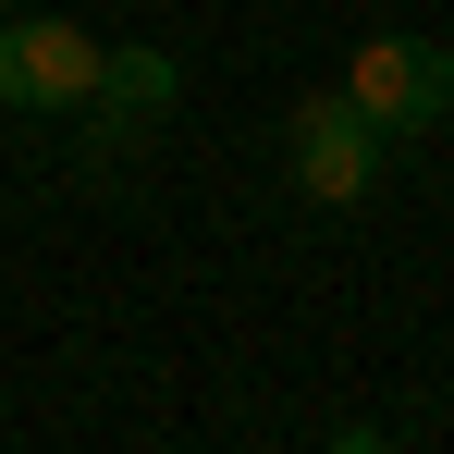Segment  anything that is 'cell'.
<instances>
[{"mask_svg": "<svg viewBox=\"0 0 454 454\" xmlns=\"http://www.w3.org/2000/svg\"><path fill=\"white\" fill-rule=\"evenodd\" d=\"M283 148H295V197H319V209H356V197L380 184V123L356 111V98H344V86L295 98Z\"/></svg>", "mask_w": 454, "mask_h": 454, "instance_id": "cell-1", "label": "cell"}, {"mask_svg": "<svg viewBox=\"0 0 454 454\" xmlns=\"http://www.w3.org/2000/svg\"><path fill=\"white\" fill-rule=\"evenodd\" d=\"M344 98L369 111L380 136H430L454 111V62L430 37H356V62H344Z\"/></svg>", "mask_w": 454, "mask_h": 454, "instance_id": "cell-2", "label": "cell"}, {"mask_svg": "<svg viewBox=\"0 0 454 454\" xmlns=\"http://www.w3.org/2000/svg\"><path fill=\"white\" fill-rule=\"evenodd\" d=\"M98 50H111V37H86L62 12H25V25H0V98H12V111H86Z\"/></svg>", "mask_w": 454, "mask_h": 454, "instance_id": "cell-3", "label": "cell"}, {"mask_svg": "<svg viewBox=\"0 0 454 454\" xmlns=\"http://www.w3.org/2000/svg\"><path fill=\"white\" fill-rule=\"evenodd\" d=\"M172 98H184V62L148 50V37H111V50H98V86H86V123H98L111 148H136V136L172 123Z\"/></svg>", "mask_w": 454, "mask_h": 454, "instance_id": "cell-4", "label": "cell"}, {"mask_svg": "<svg viewBox=\"0 0 454 454\" xmlns=\"http://www.w3.org/2000/svg\"><path fill=\"white\" fill-rule=\"evenodd\" d=\"M319 454H393V442H380V430H332Z\"/></svg>", "mask_w": 454, "mask_h": 454, "instance_id": "cell-5", "label": "cell"}, {"mask_svg": "<svg viewBox=\"0 0 454 454\" xmlns=\"http://www.w3.org/2000/svg\"><path fill=\"white\" fill-rule=\"evenodd\" d=\"M0 12H12V0H0Z\"/></svg>", "mask_w": 454, "mask_h": 454, "instance_id": "cell-6", "label": "cell"}]
</instances>
